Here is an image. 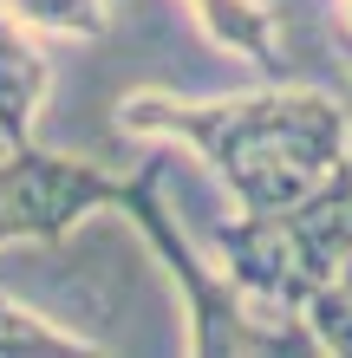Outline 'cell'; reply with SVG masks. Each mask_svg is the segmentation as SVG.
I'll return each instance as SVG.
<instances>
[{
	"label": "cell",
	"instance_id": "30bf717a",
	"mask_svg": "<svg viewBox=\"0 0 352 358\" xmlns=\"http://www.w3.org/2000/svg\"><path fill=\"white\" fill-rule=\"evenodd\" d=\"M346 66H352V52H346Z\"/></svg>",
	"mask_w": 352,
	"mask_h": 358
},
{
	"label": "cell",
	"instance_id": "6da1fadb",
	"mask_svg": "<svg viewBox=\"0 0 352 358\" xmlns=\"http://www.w3.org/2000/svg\"><path fill=\"white\" fill-rule=\"evenodd\" d=\"M118 131L143 143H183L222 176L235 208H294L333 170L352 163L346 104L307 85H267L235 98H176V92H131L118 104Z\"/></svg>",
	"mask_w": 352,
	"mask_h": 358
},
{
	"label": "cell",
	"instance_id": "5b68a950",
	"mask_svg": "<svg viewBox=\"0 0 352 358\" xmlns=\"http://www.w3.org/2000/svg\"><path fill=\"white\" fill-rule=\"evenodd\" d=\"M183 7H190L196 33L209 39L216 52H229V59H241V66L281 78V66H287V27H281V13L267 7V0H183Z\"/></svg>",
	"mask_w": 352,
	"mask_h": 358
},
{
	"label": "cell",
	"instance_id": "277c9868",
	"mask_svg": "<svg viewBox=\"0 0 352 358\" xmlns=\"http://www.w3.org/2000/svg\"><path fill=\"white\" fill-rule=\"evenodd\" d=\"M46 98H52L46 46H39V33H27L7 7H0V150L33 143Z\"/></svg>",
	"mask_w": 352,
	"mask_h": 358
},
{
	"label": "cell",
	"instance_id": "52a82bcc",
	"mask_svg": "<svg viewBox=\"0 0 352 358\" xmlns=\"http://www.w3.org/2000/svg\"><path fill=\"white\" fill-rule=\"evenodd\" d=\"M13 352H27V358H59V352H92V345L78 339V332L39 320L33 306H20V300L0 293V358H13Z\"/></svg>",
	"mask_w": 352,
	"mask_h": 358
},
{
	"label": "cell",
	"instance_id": "8992f818",
	"mask_svg": "<svg viewBox=\"0 0 352 358\" xmlns=\"http://www.w3.org/2000/svg\"><path fill=\"white\" fill-rule=\"evenodd\" d=\"M27 33L39 39H72V46H92L118 27V0H0Z\"/></svg>",
	"mask_w": 352,
	"mask_h": 358
},
{
	"label": "cell",
	"instance_id": "3957f363",
	"mask_svg": "<svg viewBox=\"0 0 352 358\" xmlns=\"http://www.w3.org/2000/svg\"><path fill=\"white\" fill-rule=\"evenodd\" d=\"M124 189H131V176H111V170H98V163L39 150V143L0 150V248L7 241L59 248L92 215L124 208Z\"/></svg>",
	"mask_w": 352,
	"mask_h": 358
},
{
	"label": "cell",
	"instance_id": "9c48e42d",
	"mask_svg": "<svg viewBox=\"0 0 352 358\" xmlns=\"http://www.w3.org/2000/svg\"><path fill=\"white\" fill-rule=\"evenodd\" d=\"M339 287H346V293H352V255H346V261H339Z\"/></svg>",
	"mask_w": 352,
	"mask_h": 358
},
{
	"label": "cell",
	"instance_id": "ba28073f",
	"mask_svg": "<svg viewBox=\"0 0 352 358\" xmlns=\"http://www.w3.org/2000/svg\"><path fill=\"white\" fill-rule=\"evenodd\" d=\"M333 20H339V33H346V52H352V0H333Z\"/></svg>",
	"mask_w": 352,
	"mask_h": 358
},
{
	"label": "cell",
	"instance_id": "7a4b0ae2",
	"mask_svg": "<svg viewBox=\"0 0 352 358\" xmlns=\"http://www.w3.org/2000/svg\"><path fill=\"white\" fill-rule=\"evenodd\" d=\"M118 215H131V228L143 235V248L170 267L176 300H183V320H190V352H255V345H267L261 313H248L241 293L229 287V273H222L216 261H202L196 248H190V235H183L176 208H170V196H163V157H150L131 176Z\"/></svg>",
	"mask_w": 352,
	"mask_h": 358
}]
</instances>
